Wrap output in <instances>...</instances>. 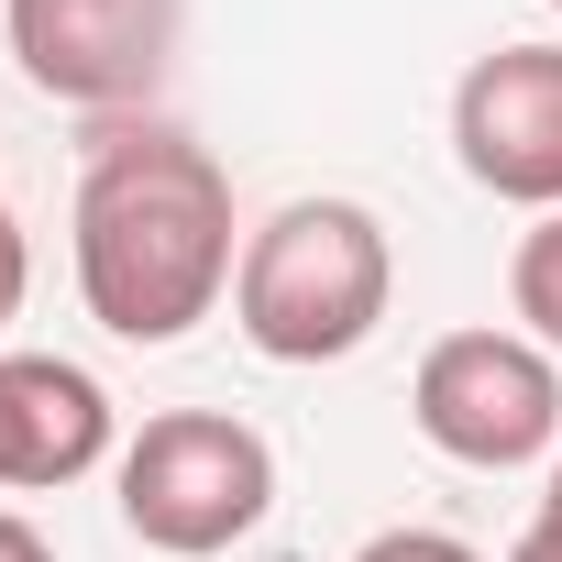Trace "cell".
I'll use <instances>...</instances> for the list:
<instances>
[{
	"mask_svg": "<svg viewBox=\"0 0 562 562\" xmlns=\"http://www.w3.org/2000/svg\"><path fill=\"white\" fill-rule=\"evenodd\" d=\"M408 419H419L430 452H452L474 474L551 463V441H562V364L529 331H441L419 353Z\"/></svg>",
	"mask_w": 562,
	"mask_h": 562,
	"instance_id": "cell-4",
	"label": "cell"
},
{
	"mask_svg": "<svg viewBox=\"0 0 562 562\" xmlns=\"http://www.w3.org/2000/svg\"><path fill=\"white\" fill-rule=\"evenodd\" d=\"M397 310V243L364 199H288L243 232L232 331L265 364H342Z\"/></svg>",
	"mask_w": 562,
	"mask_h": 562,
	"instance_id": "cell-2",
	"label": "cell"
},
{
	"mask_svg": "<svg viewBox=\"0 0 562 562\" xmlns=\"http://www.w3.org/2000/svg\"><path fill=\"white\" fill-rule=\"evenodd\" d=\"M507 562H562V518H540V507H529V529L507 540Z\"/></svg>",
	"mask_w": 562,
	"mask_h": 562,
	"instance_id": "cell-12",
	"label": "cell"
},
{
	"mask_svg": "<svg viewBox=\"0 0 562 562\" xmlns=\"http://www.w3.org/2000/svg\"><path fill=\"white\" fill-rule=\"evenodd\" d=\"M111 496H122V529H133L144 551L210 562V551H232V540L265 529V507H276V452H265V430L232 419V408H155V419L122 441Z\"/></svg>",
	"mask_w": 562,
	"mask_h": 562,
	"instance_id": "cell-3",
	"label": "cell"
},
{
	"mask_svg": "<svg viewBox=\"0 0 562 562\" xmlns=\"http://www.w3.org/2000/svg\"><path fill=\"white\" fill-rule=\"evenodd\" d=\"M232 177L177 122H100L78 166V299L111 342H188L232 299Z\"/></svg>",
	"mask_w": 562,
	"mask_h": 562,
	"instance_id": "cell-1",
	"label": "cell"
},
{
	"mask_svg": "<svg viewBox=\"0 0 562 562\" xmlns=\"http://www.w3.org/2000/svg\"><path fill=\"white\" fill-rule=\"evenodd\" d=\"M551 12H562V0H551Z\"/></svg>",
	"mask_w": 562,
	"mask_h": 562,
	"instance_id": "cell-14",
	"label": "cell"
},
{
	"mask_svg": "<svg viewBox=\"0 0 562 562\" xmlns=\"http://www.w3.org/2000/svg\"><path fill=\"white\" fill-rule=\"evenodd\" d=\"M540 518H562V463H551V485H540Z\"/></svg>",
	"mask_w": 562,
	"mask_h": 562,
	"instance_id": "cell-13",
	"label": "cell"
},
{
	"mask_svg": "<svg viewBox=\"0 0 562 562\" xmlns=\"http://www.w3.org/2000/svg\"><path fill=\"white\" fill-rule=\"evenodd\" d=\"M507 310L540 353H562V210H540L518 232V265H507Z\"/></svg>",
	"mask_w": 562,
	"mask_h": 562,
	"instance_id": "cell-8",
	"label": "cell"
},
{
	"mask_svg": "<svg viewBox=\"0 0 562 562\" xmlns=\"http://www.w3.org/2000/svg\"><path fill=\"white\" fill-rule=\"evenodd\" d=\"M122 463V430H111V386L67 353H0V485H78Z\"/></svg>",
	"mask_w": 562,
	"mask_h": 562,
	"instance_id": "cell-7",
	"label": "cell"
},
{
	"mask_svg": "<svg viewBox=\"0 0 562 562\" xmlns=\"http://www.w3.org/2000/svg\"><path fill=\"white\" fill-rule=\"evenodd\" d=\"M0 23H12V67H23L56 111L122 122V111L155 100V78L177 67L188 0H0Z\"/></svg>",
	"mask_w": 562,
	"mask_h": 562,
	"instance_id": "cell-5",
	"label": "cell"
},
{
	"mask_svg": "<svg viewBox=\"0 0 562 562\" xmlns=\"http://www.w3.org/2000/svg\"><path fill=\"white\" fill-rule=\"evenodd\" d=\"M23 288H34V243H23V221H12V199H0V331L23 321Z\"/></svg>",
	"mask_w": 562,
	"mask_h": 562,
	"instance_id": "cell-10",
	"label": "cell"
},
{
	"mask_svg": "<svg viewBox=\"0 0 562 562\" xmlns=\"http://www.w3.org/2000/svg\"><path fill=\"white\" fill-rule=\"evenodd\" d=\"M353 562H485L474 540H452V529H375Z\"/></svg>",
	"mask_w": 562,
	"mask_h": 562,
	"instance_id": "cell-9",
	"label": "cell"
},
{
	"mask_svg": "<svg viewBox=\"0 0 562 562\" xmlns=\"http://www.w3.org/2000/svg\"><path fill=\"white\" fill-rule=\"evenodd\" d=\"M0 562H56V540H45L23 507H0Z\"/></svg>",
	"mask_w": 562,
	"mask_h": 562,
	"instance_id": "cell-11",
	"label": "cell"
},
{
	"mask_svg": "<svg viewBox=\"0 0 562 562\" xmlns=\"http://www.w3.org/2000/svg\"><path fill=\"white\" fill-rule=\"evenodd\" d=\"M452 155L507 210H562V45H496L452 89Z\"/></svg>",
	"mask_w": 562,
	"mask_h": 562,
	"instance_id": "cell-6",
	"label": "cell"
}]
</instances>
